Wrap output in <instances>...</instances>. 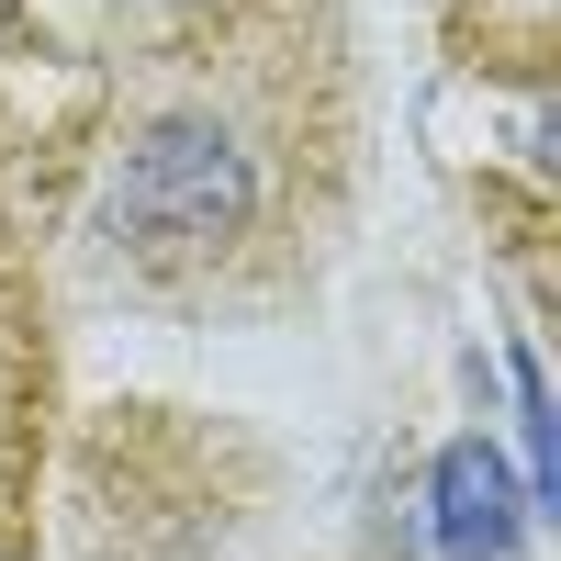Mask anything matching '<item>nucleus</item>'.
Masks as SVG:
<instances>
[{
  "label": "nucleus",
  "instance_id": "1",
  "mask_svg": "<svg viewBox=\"0 0 561 561\" xmlns=\"http://www.w3.org/2000/svg\"><path fill=\"white\" fill-rule=\"evenodd\" d=\"M348 169L359 79L337 0H180V23L124 57L102 259L147 304H280L337 248Z\"/></svg>",
  "mask_w": 561,
  "mask_h": 561
},
{
  "label": "nucleus",
  "instance_id": "2",
  "mask_svg": "<svg viewBox=\"0 0 561 561\" xmlns=\"http://www.w3.org/2000/svg\"><path fill=\"white\" fill-rule=\"evenodd\" d=\"M438 45H449V68H472L483 90L550 102V79H561V0H438Z\"/></svg>",
  "mask_w": 561,
  "mask_h": 561
},
{
  "label": "nucleus",
  "instance_id": "3",
  "mask_svg": "<svg viewBox=\"0 0 561 561\" xmlns=\"http://www.w3.org/2000/svg\"><path fill=\"white\" fill-rule=\"evenodd\" d=\"M505 539H517V494H505V460L483 438L438 449V550L449 561H494Z\"/></svg>",
  "mask_w": 561,
  "mask_h": 561
}]
</instances>
